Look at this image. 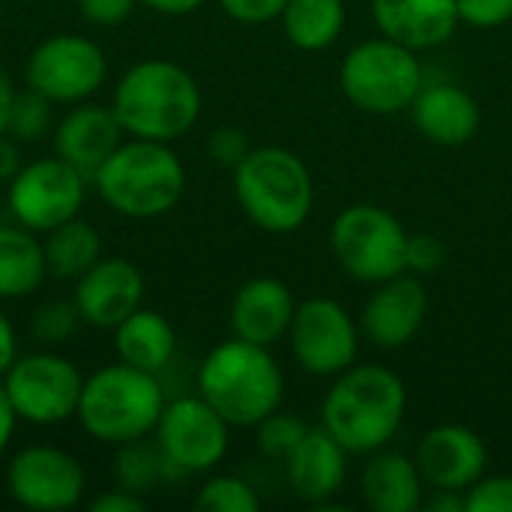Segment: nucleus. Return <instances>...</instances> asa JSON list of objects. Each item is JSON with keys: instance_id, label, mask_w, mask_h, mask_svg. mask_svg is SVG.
Returning a JSON list of instances; mask_svg holds the SVG:
<instances>
[{"instance_id": "obj_1", "label": "nucleus", "mask_w": 512, "mask_h": 512, "mask_svg": "<svg viewBox=\"0 0 512 512\" xmlns=\"http://www.w3.org/2000/svg\"><path fill=\"white\" fill-rule=\"evenodd\" d=\"M405 408V381L381 363H360L336 375L321 402V426L348 456H372L396 438Z\"/></svg>"}, {"instance_id": "obj_2", "label": "nucleus", "mask_w": 512, "mask_h": 512, "mask_svg": "<svg viewBox=\"0 0 512 512\" xmlns=\"http://www.w3.org/2000/svg\"><path fill=\"white\" fill-rule=\"evenodd\" d=\"M111 111L129 138L171 144L198 123L201 87L186 66L150 57L120 75Z\"/></svg>"}, {"instance_id": "obj_3", "label": "nucleus", "mask_w": 512, "mask_h": 512, "mask_svg": "<svg viewBox=\"0 0 512 512\" xmlns=\"http://www.w3.org/2000/svg\"><path fill=\"white\" fill-rule=\"evenodd\" d=\"M198 393L231 423V429H255L279 411L285 375L267 345L228 339L210 348L198 366Z\"/></svg>"}, {"instance_id": "obj_4", "label": "nucleus", "mask_w": 512, "mask_h": 512, "mask_svg": "<svg viewBox=\"0 0 512 512\" xmlns=\"http://www.w3.org/2000/svg\"><path fill=\"white\" fill-rule=\"evenodd\" d=\"M90 183L108 210L126 219H156L180 204L186 168L171 144L129 138L99 165Z\"/></svg>"}, {"instance_id": "obj_5", "label": "nucleus", "mask_w": 512, "mask_h": 512, "mask_svg": "<svg viewBox=\"0 0 512 512\" xmlns=\"http://www.w3.org/2000/svg\"><path fill=\"white\" fill-rule=\"evenodd\" d=\"M165 405L168 399L159 375L117 360L84 378L75 420L93 441L120 447L147 438L156 429Z\"/></svg>"}, {"instance_id": "obj_6", "label": "nucleus", "mask_w": 512, "mask_h": 512, "mask_svg": "<svg viewBox=\"0 0 512 512\" xmlns=\"http://www.w3.org/2000/svg\"><path fill=\"white\" fill-rule=\"evenodd\" d=\"M234 198L246 219L267 234H294L315 207L306 162L288 147H252L234 168Z\"/></svg>"}, {"instance_id": "obj_7", "label": "nucleus", "mask_w": 512, "mask_h": 512, "mask_svg": "<svg viewBox=\"0 0 512 512\" xmlns=\"http://www.w3.org/2000/svg\"><path fill=\"white\" fill-rule=\"evenodd\" d=\"M339 84L354 108L387 117L411 111L417 93L426 84V75L414 48L399 45L387 36H375L357 42L345 54Z\"/></svg>"}, {"instance_id": "obj_8", "label": "nucleus", "mask_w": 512, "mask_h": 512, "mask_svg": "<svg viewBox=\"0 0 512 512\" xmlns=\"http://www.w3.org/2000/svg\"><path fill=\"white\" fill-rule=\"evenodd\" d=\"M408 237L405 225L378 204H351L330 225L333 258L363 285L408 273Z\"/></svg>"}, {"instance_id": "obj_9", "label": "nucleus", "mask_w": 512, "mask_h": 512, "mask_svg": "<svg viewBox=\"0 0 512 512\" xmlns=\"http://www.w3.org/2000/svg\"><path fill=\"white\" fill-rule=\"evenodd\" d=\"M0 381L18 420L30 426H60L75 417L84 387L78 366L54 351L15 357Z\"/></svg>"}, {"instance_id": "obj_10", "label": "nucleus", "mask_w": 512, "mask_h": 512, "mask_svg": "<svg viewBox=\"0 0 512 512\" xmlns=\"http://www.w3.org/2000/svg\"><path fill=\"white\" fill-rule=\"evenodd\" d=\"M87 183L90 180L78 168L54 153L21 165V171L6 183V204L21 228L48 234L81 213Z\"/></svg>"}, {"instance_id": "obj_11", "label": "nucleus", "mask_w": 512, "mask_h": 512, "mask_svg": "<svg viewBox=\"0 0 512 512\" xmlns=\"http://www.w3.org/2000/svg\"><path fill=\"white\" fill-rule=\"evenodd\" d=\"M108 78V57L99 42L81 33L42 39L24 66V81L54 105L87 102Z\"/></svg>"}, {"instance_id": "obj_12", "label": "nucleus", "mask_w": 512, "mask_h": 512, "mask_svg": "<svg viewBox=\"0 0 512 512\" xmlns=\"http://www.w3.org/2000/svg\"><path fill=\"white\" fill-rule=\"evenodd\" d=\"M360 324L333 297H309L297 303L288 345L297 366L315 378H336L354 366L360 351Z\"/></svg>"}, {"instance_id": "obj_13", "label": "nucleus", "mask_w": 512, "mask_h": 512, "mask_svg": "<svg viewBox=\"0 0 512 512\" xmlns=\"http://www.w3.org/2000/svg\"><path fill=\"white\" fill-rule=\"evenodd\" d=\"M153 435L177 474H207L228 453L231 423L198 393L168 402Z\"/></svg>"}, {"instance_id": "obj_14", "label": "nucleus", "mask_w": 512, "mask_h": 512, "mask_svg": "<svg viewBox=\"0 0 512 512\" xmlns=\"http://www.w3.org/2000/svg\"><path fill=\"white\" fill-rule=\"evenodd\" d=\"M6 489L24 510L63 512L81 504L87 477L72 453L51 444H33L9 459Z\"/></svg>"}, {"instance_id": "obj_15", "label": "nucleus", "mask_w": 512, "mask_h": 512, "mask_svg": "<svg viewBox=\"0 0 512 512\" xmlns=\"http://www.w3.org/2000/svg\"><path fill=\"white\" fill-rule=\"evenodd\" d=\"M414 462L429 489L468 492L486 474L489 450L474 429L444 423L420 438Z\"/></svg>"}, {"instance_id": "obj_16", "label": "nucleus", "mask_w": 512, "mask_h": 512, "mask_svg": "<svg viewBox=\"0 0 512 512\" xmlns=\"http://www.w3.org/2000/svg\"><path fill=\"white\" fill-rule=\"evenodd\" d=\"M429 309L426 285L414 273H402L375 285L360 312V333L381 351L405 348L423 327Z\"/></svg>"}, {"instance_id": "obj_17", "label": "nucleus", "mask_w": 512, "mask_h": 512, "mask_svg": "<svg viewBox=\"0 0 512 512\" xmlns=\"http://www.w3.org/2000/svg\"><path fill=\"white\" fill-rule=\"evenodd\" d=\"M144 297V276L126 258H99L75 282V309L84 324L96 330H114L129 318Z\"/></svg>"}, {"instance_id": "obj_18", "label": "nucleus", "mask_w": 512, "mask_h": 512, "mask_svg": "<svg viewBox=\"0 0 512 512\" xmlns=\"http://www.w3.org/2000/svg\"><path fill=\"white\" fill-rule=\"evenodd\" d=\"M123 135L126 132L111 108L78 102L54 126V153L93 180L99 165L120 147Z\"/></svg>"}, {"instance_id": "obj_19", "label": "nucleus", "mask_w": 512, "mask_h": 512, "mask_svg": "<svg viewBox=\"0 0 512 512\" xmlns=\"http://www.w3.org/2000/svg\"><path fill=\"white\" fill-rule=\"evenodd\" d=\"M348 474V450L324 429H312L285 459V477L291 492L315 507H327L339 495Z\"/></svg>"}, {"instance_id": "obj_20", "label": "nucleus", "mask_w": 512, "mask_h": 512, "mask_svg": "<svg viewBox=\"0 0 512 512\" xmlns=\"http://www.w3.org/2000/svg\"><path fill=\"white\" fill-rule=\"evenodd\" d=\"M372 18L381 36L417 54L450 42L459 27L456 0H372Z\"/></svg>"}, {"instance_id": "obj_21", "label": "nucleus", "mask_w": 512, "mask_h": 512, "mask_svg": "<svg viewBox=\"0 0 512 512\" xmlns=\"http://www.w3.org/2000/svg\"><path fill=\"white\" fill-rule=\"evenodd\" d=\"M297 312V300L282 279H249L231 300V330L237 339L255 345H276L288 336Z\"/></svg>"}, {"instance_id": "obj_22", "label": "nucleus", "mask_w": 512, "mask_h": 512, "mask_svg": "<svg viewBox=\"0 0 512 512\" xmlns=\"http://www.w3.org/2000/svg\"><path fill=\"white\" fill-rule=\"evenodd\" d=\"M414 126L423 138L441 147L468 144L480 132V105L477 99L459 84H423L411 105Z\"/></svg>"}, {"instance_id": "obj_23", "label": "nucleus", "mask_w": 512, "mask_h": 512, "mask_svg": "<svg viewBox=\"0 0 512 512\" xmlns=\"http://www.w3.org/2000/svg\"><path fill=\"white\" fill-rule=\"evenodd\" d=\"M360 489L363 501L375 512H417L423 507L426 483L411 456L384 447L369 456Z\"/></svg>"}, {"instance_id": "obj_24", "label": "nucleus", "mask_w": 512, "mask_h": 512, "mask_svg": "<svg viewBox=\"0 0 512 512\" xmlns=\"http://www.w3.org/2000/svg\"><path fill=\"white\" fill-rule=\"evenodd\" d=\"M114 351L117 360L126 366H135L141 372L159 375L162 369L171 366L174 351H177V333L171 321L156 312L138 306L129 318H123L114 330Z\"/></svg>"}, {"instance_id": "obj_25", "label": "nucleus", "mask_w": 512, "mask_h": 512, "mask_svg": "<svg viewBox=\"0 0 512 512\" xmlns=\"http://www.w3.org/2000/svg\"><path fill=\"white\" fill-rule=\"evenodd\" d=\"M45 249L33 231L15 225H0V300H18L45 282Z\"/></svg>"}, {"instance_id": "obj_26", "label": "nucleus", "mask_w": 512, "mask_h": 512, "mask_svg": "<svg viewBox=\"0 0 512 512\" xmlns=\"http://www.w3.org/2000/svg\"><path fill=\"white\" fill-rule=\"evenodd\" d=\"M45 267L48 276L57 282H78L99 258H102V237L84 219H69L45 234Z\"/></svg>"}, {"instance_id": "obj_27", "label": "nucleus", "mask_w": 512, "mask_h": 512, "mask_svg": "<svg viewBox=\"0 0 512 512\" xmlns=\"http://www.w3.org/2000/svg\"><path fill=\"white\" fill-rule=\"evenodd\" d=\"M279 21L294 48L324 51L342 36L348 12L345 0H288Z\"/></svg>"}, {"instance_id": "obj_28", "label": "nucleus", "mask_w": 512, "mask_h": 512, "mask_svg": "<svg viewBox=\"0 0 512 512\" xmlns=\"http://www.w3.org/2000/svg\"><path fill=\"white\" fill-rule=\"evenodd\" d=\"M111 474L117 480L120 489H129L135 495H147L153 492L162 480H168L174 471V465L162 456L159 447H150L141 441H129V444H120L117 447V456L111 462Z\"/></svg>"}, {"instance_id": "obj_29", "label": "nucleus", "mask_w": 512, "mask_h": 512, "mask_svg": "<svg viewBox=\"0 0 512 512\" xmlns=\"http://www.w3.org/2000/svg\"><path fill=\"white\" fill-rule=\"evenodd\" d=\"M51 99L36 93L33 87L15 90V99L9 105V120H6V135L15 138L18 144H33L42 141L51 132Z\"/></svg>"}, {"instance_id": "obj_30", "label": "nucleus", "mask_w": 512, "mask_h": 512, "mask_svg": "<svg viewBox=\"0 0 512 512\" xmlns=\"http://www.w3.org/2000/svg\"><path fill=\"white\" fill-rule=\"evenodd\" d=\"M192 507L198 512H258L261 498L243 477L219 474L198 489Z\"/></svg>"}, {"instance_id": "obj_31", "label": "nucleus", "mask_w": 512, "mask_h": 512, "mask_svg": "<svg viewBox=\"0 0 512 512\" xmlns=\"http://www.w3.org/2000/svg\"><path fill=\"white\" fill-rule=\"evenodd\" d=\"M78 324L84 321L75 309V300H51L36 306L30 315V336L42 345H60L75 336Z\"/></svg>"}, {"instance_id": "obj_32", "label": "nucleus", "mask_w": 512, "mask_h": 512, "mask_svg": "<svg viewBox=\"0 0 512 512\" xmlns=\"http://www.w3.org/2000/svg\"><path fill=\"white\" fill-rule=\"evenodd\" d=\"M255 429H258V450L267 459H279V462H285L291 456V450L309 432V426L303 420H297L294 414H282V411H273Z\"/></svg>"}, {"instance_id": "obj_33", "label": "nucleus", "mask_w": 512, "mask_h": 512, "mask_svg": "<svg viewBox=\"0 0 512 512\" xmlns=\"http://www.w3.org/2000/svg\"><path fill=\"white\" fill-rule=\"evenodd\" d=\"M465 512H512V477L492 474L480 477L465 492Z\"/></svg>"}, {"instance_id": "obj_34", "label": "nucleus", "mask_w": 512, "mask_h": 512, "mask_svg": "<svg viewBox=\"0 0 512 512\" xmlns=\"http://www.w3.org/2000/svg\"><path fill=\"white\" fill-rule=\"evenodd\" d=\"M459 24L492 30L512 21V0H456Z\"/></svg>"}, {"instance_id": "obj_35", "label": "nucleus", "mask_w": 512, "mask_h": 512, "mask_svg": "<svg viewBox=\"0 0 512 512\" xmlns=\"http://www.w3.org/2000/svg\"><path fill=\"white\" fill-rule=\"evenodd\" d=\"M252 150L249 144V135L237 126H219L210 138H207V153L216 165H225V168H237L246 153Z\"/></svg>"}, {"instance_id": "obj_36", "label": "nucleus", "mask_w": 512, "mask_h": 512, "mask_svg": "<svg viewBox=\"0 0 512 512\" xmlns=\"http://www.w3.org/2000/svg\"><path fill=\"white\" fill-rule=\"evenodd\" d=\"M408 273L414 276H432L444 267L447 249L435 234H411L408 237Z\"/></svg>"}, {"instance_id": "obj_37", "label": "nucleus", "mask_w": 512, "mask_h": 512, "mask_svg": "<svg viewBox=\"0 0 512 512\" xmlns=\"http://www.w3.org/2000/svg\"><path fill=\"white\" fill-rule=\"evenodd\" d=\"M222 12L240 24H270L282 18L288 0H219Z\"/></svg>"}, {"instance_id": "obj_38", "label": "nucleus", "mask_w": 512, "mask_h": 512, "mask_svg": "<svg viewBox=\"0 0 512 512\" xmlns=\"http://www.w3.org/2000/svg\"><path fill=\"white\" fill-rule=\"evenodd\" d=\"M138 0H78V12L87 24L117 27L135 12Z\"/></svg>"}, {"instance_id": "obj_39", "label": "nucleus", "mask_w": 512, "mask_h": 512, "mask_svg": "<svg viewBox=\"0 0 512 512\" xmlns=\"http://www.w3.org/2000/svg\"><path fill=\"white\" fill-rule=\"evenodd\" d=\"M144 495H135L129 489H108L90 501V512H144Z\"/></svg>"}, {"instance_id": "obj_40", "label": "nucleus", "mask_w": 512, "mask_h": 512, "mask_svg": "<svg viewBox=\"0 0 512 512\" xmlns=\"http://www.w3.org/2000/svg\"><path fill=\"white\" fill-rule=\"evenodd\" d=\"M18 423L21 420H18V414H15V408H12V402H9V396L3 390V381H0V459L6 456V450H9V444L15 438Z\"/></svg>"}, {"instance_id": "obj_41", "label": "nucleus", "mask_w": 512, "mask_h": 512, "mask_svg": "<svg viewBox=\"0 0 512 512\" xmlns=\"http://www.w3.org/2000/svg\"><path fill=\"white\" fill-rule=\"evenodd\" d=\"M18 357V339H15V327L6 318V312L0 309V378L6 375V369L15 363Z\"/></svg>"}, {"instance_id": "obj_42", "label": "nucleus", "mask_w": 512, "mask_h": 512, "mask_svg": "<svg viewBox=\"0 0 512 512\" xmlns=\"http://www.w3.org/2000/svg\"><path fill=\"white\" fill-rule=\"evenodd\" d=\"M21 153H18V141L9 135H0V183H9L18 171H21Z\"/></svg>"}, {"instance_id": "obj_43", "label": "nucleus", "mask_w": 512, "mask_h": 512, "mask_svg": "<svg viewBox=\"0 0 512 512\" xmlns=\"http://www.w3.org/2000/svg\"><path fill=\"white\" fill-rule=\"evenodd\" d=\"M141 6L159 12V15H168V18H180V15H192L195 9H201L207 0H138Z\"/></svg>"}, {"instance_id": "obj_44", "label": "nucleus", "mask_w": 512, "mask_h": 512, "mask_svg": "<svg viewBox=\"0 0 512 512\" xmlns=\"http://www.w3.org/2000/svg\"><path fill=\"white\" fill-rule=\"evenodd\" d=\"M429 512H465V492H447V489H432V498L423 501Z\"/></svg>"}, {"instance_id": "obj_45", "label": "nucleus", "mask_w": 512, "mask_h": 512, "mask_svg": "<svg viewBox=\"0 0 512 512\" xmlns=\"http://www.w3.org/2000/svg\"><path fill=\"white\" fill-rule=\"evenodd\" d=\"M15 99V87L12 78L0 69V135H6V120H9V105Z\"/></svg>"}]
</instances>
